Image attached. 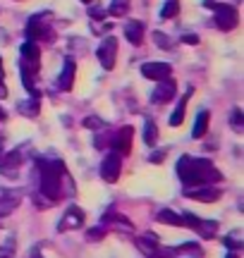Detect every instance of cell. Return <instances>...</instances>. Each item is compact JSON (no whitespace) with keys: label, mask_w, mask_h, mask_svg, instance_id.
<instances>
[{"label":"cell","mask_w":244,"mask_h":258,"mask_svg":"<svg viewBox=\"0 0 244 258\" xmlns=\"http://www.w3.org/2000/svg\"><path fill=\"white\" fill-rule=\"evenodd\" d=\"M177 177L182 179L185 189H189V186H213L223 179V175L213 167V163L208 158L194 156H182L177 160Z\"/></svg>","instance_id":"obj_1"},{"label":"cell","mask_w":244,"mask_h":258,"mask_svg":"<svg viewBox=\"0 0 244 258\" xmlns=\"http://www.w3.org/2000/svg\"><path fill=\"white\" fill-rule=\"evenodd\" d=\"M38 165V182H41V186H38V194H43L46 199H50L53 203H57L60 199H63V182H65V165H63V160H57V158H53V160H36Z\"/></svg>","instance_id":"obj_2"},{"label":"cell","mask_w":244,"mask_h":258,"mask_svg":"<svg viewBox=\"0 0 244 258\" xmlns=\"http://www.w3.org/2000/svg\"><path fill=\"white\" fill-rule=\"evenodd\" d=\"M50 15L48 12H41V15H34V17L27 22V41H50L53 38V27L48 24Z\"/></svg>","instance_id":"obj_3"},{"label":"cell","mask_w":244,"mask_h":258,"mask_svg":"<svg viewBox=\"0 0 244 258\" xmlns=\"http://www.w3.org/2000/svg\"><path fill=\"white\" fill-rule=\"evenodd\" d=\"M213 10H216V27L220 29V31H232V29H237V24H239V12H237L235 5H227V3H223V5H213Z\"/></svg>","instance_id":"obj_4"},{"label":"cell","mask_w":244,"mask_h":258,"mask_svg":"<svg viewBox=\"0 0 244 258\" xmlns=\"http://www.w3.org/2000/svg\"><path fill=\"white\" fill-rule=\"evenodd\" d=\"M132 137H134V129H132V124H125V127H120L115 134H110V151L113 153H117V156H130L132 151Z\"/></svg>","instance_id":"obj_5"},{"label":"cell","mask_w":244,"mask_h":258,"mask_svg":"<svg viewBox=\"0 0 244 258\" xmlns=\"http://www.w3.org/2000/svg\"><path fill=\"white\" fill-rule=\"evenodd\" d=\"M22 57H19V70H27L29 74H36L38 72V62H41V48L34 41H27L22 43Z\"/></svg>","instance_id":"obj_6"},{"label":"cell","mask_w":244,"mask_h":258,"mask_svg":"<svg viewBox=\"0 0 244 258\" xmlns=\"http://www.w3.org/2000/svg\"><path fill=\"white\" fill-rule=\"evenodd\" d=\"M96 57H98V62L103 70H113L115 67V57H117V38L115 36H105L103 43L98 46L96 50Z\"/></svg>","instance_id":"obj_7"},{"label":"cell","mask_w":244,"mask_h":258,"mask_svg":"<svg viewBox=\"0 0 244 258\" xmlns=\"http://www.w3.org/2000/svg\"><path fill=\"white\" fill-rule=\"evenodd\" d=\"M120 172H122V158L110 151L103 158V163H101V177H103L108 184H115L120 179Z\"/></svg>","instance_id":"obj_8"},{"label":"cell","mask_w":244,"mask_h":258,"mask_svg":"<svg viewBox=\"0 0 244 258\" xmlns=\"http://www.w3.org/2000/svg\"><path fill=\"white\" fill-rule=\"evenodd\" d=\"M134 244H137V249L144 253L146 258H168L170 256V251L168 249H163L158 244V239H151V237H137L134 239Z\"/></svg>","instance_id":"obj_9"},{"label":"cell","mask_w":244,"mask_h":258,"mask_svg":"<svg viewBox=\"0 0 244 258\" xmlns=\"http://www.w3.org/2000/svg\"><path fill=\"white\" fill-rule=\"evenodd\" d=\"M84 225V211L79 206H70L65 211V215L57 222V232H67V230H79Z\"/></svg>","instance_id":"obj_10"},{"label":"cell","mask_w":244,"mask_h":258,"mask_svg":"<svg viewBox=\"0 0 244 258\" xmlns=\"http://www.w3.org/2000/svg\"><path fill=\"white\" fill-rule=\"evenodd\" d=\"M175 93H177V84L172 82V79H160L158 86L153 89V93H151V101L156 103V105H163V103H168L175 98Z\"/></svg>","instance_id":"obj_11"},{"label":"cell","mask_w":244,"mask_h":258,"mask_svg":"<svg viewBox=\"0 0 244 258\" xmlns=\"http://www.w3.org/2000/svg\"><path fill=\"white\" fill-rule=\"evenodd\" d=\"M172 67L168 62H158V60H151V62H144L141 64V74L151 79V82H160V79H168Z\"/></svg>","instance_id":"obj_12"},{"label":"cell","mask_w":244,"mask_h":258,"mask_svg":"<svg viewBox=\"0 0 244 258\" xmlns=\"http://www.w3.org/2000/svg\"><path fill=\"white\" fill-rule=\"evenodd\" d=\"M185 196L192 201L213 203L220 199V189H216V186H189V189H185Z\"/></svg>","instance_id":"obj_13"},{"label":"cell","mask_w":244,"mask_h":258,"mask_svg":"<svg viewBox=\"0 0 244 258\" xmlns=\"http://www.w3.org/2000/svg\"><path fill=\"white\" fill-rule=\"evenodd\" d=\"M75 74H77L75 57H65L63 72L57 77V89H60V91H72V86H75Z\"/></svg>","instance_id":"obj_14"},{"label":"cell","mask_w":244,"mask_h":258,"mask_svg":"<svg viewBox=\"0 0 244 258\" xmlns=\"http://www.w3.org/2000/svg\"><path fill=\"white\" fill-rule=\"evenodd\" d=\"M103 227H110V230H122V232H132V230H134V225H132L125 215H120V213H115V211H108L103 215Z\"/></svg>","instance_id":"obj_15"},{"label":"cell","mask_w":244,"mask_h":258,"mask_svg":"<svg viewBox=\"0 0 244 258\" xmlns=\"http://www.w3.org/2000/svg\"><path fill=\"white\" fill-rule=\"evenodd\" d=\"M125 36H127V41H130L132 46H141L144 43V24H141L139 19H130L125 24Z\"/></svg>","instance_id":"obj_16"},{"label":"cell","mask_w":244,"mask_h":258,"mask_svg":"<svg viewBox=\"0 0 244 258\" xmlns=\"http://www.w3.org/2000/svg\"><path fill=\"white\" fill-rule=\"evenodd\" d=\"M22 151H10V153H5V156L0 158V170L3 172H12V170H17L19 165H22Z\"/></svg>","instance_id":"obj_17"},{"label":"cell","mask_w":244,"mask_h":258,"mask_svg":"<svg viewBox=\"0 0 244 258\" xmlns=\"http://www.w3.org/2000/svg\"><path fill=\"white\" fill-rule=\"evenodd\" d=\"M189 96H192V89H189L182 98L177 101V108L172 110V115H170V124L172 127H179L182 122H185V110H187V101H189Z\"/></svg>","instance_id":"obj_18"},{"label":"cell","mask_w":244,"mask_h":258,"mask_svg":"<svg viewBox=\"0 0 244 258\" xmlns=\"http://www.w3.org/2000/svg\"><path fill=\"white\" fill-rule=\"evenodd\" d=\"M17 194L15 191H8V189H0V215H8L12 208H17Z\"/></svg>","instance_id":"obj_19"},{"label":"cell","mask_w":244,"mask_h":258,"mask_svg":"<svg viewBox=\"0 0 244 258\" xmlns=\"http://www.w3.org/2000/svg\"><path fill=\"white\" fill-rule=\"evenodd\" d=\"M208 120H211V112L208 110H199L194 129H192V139H201L208 132Z\"/></svg>","instance_id":"obj_20"},{"label":"cell","mask_w":244,"mask_h":258,"mask_svg":"<svg viewBox=\"0 0 244 258\" xmlns=\"http://www.w3.org/2000/svg\"><path fill=\"white\" fill-rule=\"evenodd\" d=\"M156 220L163 222V225H172V227H182V218H179L175 211H170V208H163V211H158V215H156Z\"/></svg>","instance_id":"obj_21"},{"label":"cell","mask_w":244,"mask_h":258,"mask_svg":"<svg viewBox=\"0 0 244 258\" xmlns=\"http://www.w3.org/2000/svg\"><path fill=\"white\" fill-rule=\"evenodd\" d=\"M17 110L22 112V115H27V117H36L38 112H41V103H38V98H29V101L19 103Z\"/></svg>","instance_id":"obj_22"},{"label":"cell","mask_w":244,"mask_h":258,"mask_svg":"<svg viewBox=\"0 0 244 258\" xmlns=\"http://www.w3.org/2000/svg\"><path fill=\"white\" fill-rule=\"evenodd\" d=\"M105 10H108L110 17H125V15L130 12V0H113Z\"/></svg>","instance_id":"obj_23"},{"label":"cell","mask_w":244,"mask_h":258,"mask_svg":"<svg viewBox=\"0 0 244 258\" xmlns=\"http://www.w3.org/2000/svg\"><path fill=\"white\" fill-rule=\"evenodd\" d=\"M197 232L204 237V239H213L216 232H218V222L216 220H201L197 225Z\"/></svg>","instance_id":"obj_24"},{"label":"cell","mask_w":244,"mask_h":258,"mask_svg":"<svg viewBox=\"0 0 244 258\" xmlns=\"http://www.w3.org/2000/svg\"><path fill=\"white\" fill-rule=\"evenodd\" d=\"M144 144L146 146H156L158 144V127H156L153 120H149L144 124Z\"/></svg>","instance_id":"obj_25"},{"label":"cell","mask_w":244,"mask_h":258,"mask_svg":"<svg viewBox=\"0 0 244 258\" xmlns=\"http://www.w3.org/2000/svg\"><path fill=\"white\" fill-rule=\"evenodd\" d=\"M230 127L235 129L237 134H242V132H244V112L239 110V108H235V110H232V115H230Z\"/></svg>","instance_id":"obj_26"},{"label":"cell","mask_w":244,"mask_h":258,"mask_svg":"<svg viewBox=\"0 0 244 258\" xmlns=\"http://www.w3.org/2000/svg\"><path fill=\"white\" fill-rule=\"evenodd\" d=\"M177 12H179V3H177V0H168V3L163 5V10H160V17H163V19L177 17Z\"/></svg>","instance_id":"obj_27"},{"label":"cell","mask_w":244,"mask_h":258,"mask_svg":"<svg viewBox=\"0 0 244 258\" xmlns=\"http://www.w3.org/2000/svg\"><path fill=\"white\" fill-rule=\"evenodd\" d=\"M84 127L86 129H108V122L96 117V115H89V117H84Z\"/></svg>","instance_id":"obj_28"},{"label":"cell","mask_w":244,"mask_h":258,"mask_svg":"<svg viewBox=\"0 0 244 258\" xmlns=\"http://www.w3.org/2000/svg\"><path fill=\"white\" fill-rule=\"evenodd\" d=\"M153 41H156V46L160 48V50H170L172 48V43H170V38L163 34V31H153Z\"/></svg>","instance_id":"obj_29"},{"label":"cell","mask_w":244,"mask_h":258,"mask_svg":"<svg viewBox=\"0 0 244 258\" xmlns=\"http://www.w3.org/2000/svg\"><path fill=\"white\" fill-rule=\"evenodd\" d=\"M105 232H108V227L98 225V227H94V230L86 232V239H89V241H101V239L105 237Z\"/></svg>","instance_id":"obj_30"},{"label":"cell","mask_w":244,"mask_h":258,"mask_svg":"<svg viewBox=\"0 0 244 258\" xmlns=\"http://www.w3.org/2000/svg\"><path fill=\"white\" fill-rule=\"evenodd\" d=\"M179 218H182V225H187V227H192V230H197V225L201 222V218H197L194 213H182Z\"/></svg>","instance_id":"obj_31"},{"label":"cell","mask_w":244,"mask_h":258,"mask_svg":"<svg viewBox=\"0 0 244 258\" xmlns=\"http://www.w3.org/2000/svg\"><path fill=\"white\" fill-rule=\"evenodd\" d=\"M175 253H201V246L199 244H179V246H175Z\"/></svg>","instance_id":"obj_32"},{"label":"cell","mask_w":244,"mask_h":258,"mask_svg":"<svg viewBox=\"0 0 244 258\" xmlns=\"http://www.w3.org/2000/svg\"><path fill=\"white\" fill-rule=\"evenodd\" d=\"M165 156H168V151H165V148H158V151H153V153L149 156V163L158 165V163H163V160H165Z\"/></svg>","instance_id":"obj_33"},{"label":"cell","mask_w":244,"mask_h":258,"mask_svg":"<svg viewBox=\"0 0 244 258\" xmlns=\"http://www.w3.org/2000/svg\"><path fill=\"white\" fill-rule=\"evenodd\" d=\"M31 201L36 203L38 208H48V206H55V203L50 201V199H46L43 194H34V196H31Z\"/></svg>","instance_id":"obj_34"},{"label":"cell","mask_w":244,"mask_h":258,"mask_svg":"<svg viewBox=\"0 0 244 258\" xmlns=\"http://www.w3.org/2000/svg\"><path fill=\"white\" fill-rule=\"evenodd\" d=\"M223 244H225V246H227L230 251H235V253H237L239 249H242V241L237 239V237H225V239H223Z\"/></svg>","instance_id":"obj_35"},{"label":"cell","mask_w":244,"mask_h":258,"mask_svg":"<svg viewBox=\"0 0 244 258\" xmlns=\"http://www.w3.org/2000/svg\"><path fill=\"white\" fill-rule=\"evenodd\" d=\"M89 15H91V19H96V22H103L105 15H108V10L105 8H89Z\"/></svg>","instance_id":"obj_36"},{"label":"cell","mask_w":244,"mask_h":258,"mask_svg":"<svg viewBox=\"0 0 244 258\" xmlns=\"http://www.w3.org/2000/svg\"><path fill=\"white\" fill-rule=\"evenodd\" d=\"M108 144H110V137H105V134H98V137H96V141H94L96 148H105Z\"/></svg>","instance_id":"obj_37"},{"label":"cell","mask_w":244,"mask_h":258,"mask_svg":"<svg viewBox=\"0 0 244 258\" xmlns=\"http://www.w3.org/2000/svg\"><path fill=\"white\" fill-rule=\"evenodd\" d=\"M182 41H185L187 46H197V43H199V36H197V34H185V36H182Z\"/></svg>","instance_id":"obj_38"},{"label":"cell","mask_w":244,"mask_h":258,"mask_svg":"<svg viewBox=\"0 0 244 258\" xmlns=\"http://www.w3.org/2000/svg\"><path fill=\"white\" fill-rule=\"evenodd\" d=\"M108 29H113V24H103V22H98L94 27V31L96 34H103V31H108Z\"/></svg>","instance_id":"obj_39"},{"label":"cell","mask_w":244,"mask_h":258,"mask_svg":"<svg viewBox=\"0 0 244 258\" xmlns=\"http://www.w3.org/2000/svg\"><path fill=\"white\" fill-rule=\"evenodd\" d=\"M5 96H8V89H5V84L0 82V98H5Z\"/></svg>","instance_id":"obj_40"},{"label":"cell","mask_w":244,"mask_h":258,"mask_svg":"<svg viewBox=\"0 0 244 258\" xmlns=\"http://www.w3.org/2000/svg\"><path fill=\"white\" fill-rule=\"evenodd\" d=\"M225 258H239V253H235V251H230V253H227Z\"/></svg>","instance_id":"obj_41"},{"label":"cell","mask_w":244,"mask_h":258,"mask_svg":"<svg viewBox=\"0 0 244 258\" xmlns=\"http://www.w3.org/2000/svg\"><path fill=\"white\" fill-rule=\"evenodd\" d=\"M5 117H8V115H5V110H3V108H0V122L5 120Z\"/></svg>","instance_id":"obj_42"},{"label":"cell","mask_w":244,"mask_h":258,"mask_svg":"<svg viewBox=\"0 0 244 258\" xmlns=\"http://www.w3.org/2000/svg\"><path fill=\"white\" fill-rule=\"evenodd\" d=\"M3 74L5 72H3V60H0V79H3Z\"/></svg>","instance_id":"obj_43"},{"label":"cell","mask_w":244,"mask_h":258,"mask_svg":"<svg viewBox=\"0 0 244 258\" xmlns=\"http://www.w3.org/2000/svg\"><path fill=\"white\" fill-rule=\"evenodd\" d=\"M0 158H3V139H0Z\"/></svg>","instance_id":"obj_44"},{"label":"cell","mask_w":244,"mask_h":258,"mask_svg":"<svg viewBox=\"0 0 244 258\" xmlns=\"http://www.w3.org/2000/svg\"><path fill=\"white\" fill-rule=\"evenodd\" d=\"M82 3H91V0H82Z\"/></svg>","instance_id":"obj_45"},{"label":"cell","mask_w":244,"mask_h":258,"mask_svg":"<svg viewBox=\"0 0 244 258\" xmlns=\"http://www.w3.org/2000/svg\"><path fill=\"white\" fill-rule=\"evenodd\" d=\"M0 258H8V256H5V253H3V256H0Z\"/></svg>","instance_id":"obj_46"},{"label":"cell","mask_w":244,"mask_h":258,"mask_svg":"<svg viewBox=\"0 0 244 258\" xmlns=\"http://www.w3.org/2000/svg\"><path fill=\"white\" fill-rule=\"evenodd\" d=\"M34 258H41V256H34Z\"/></svg>","instance_id":"obj_47"}]
</instances>
